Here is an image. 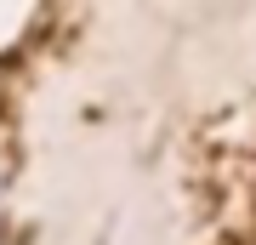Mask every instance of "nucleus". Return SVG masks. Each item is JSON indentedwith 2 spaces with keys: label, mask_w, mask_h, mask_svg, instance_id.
<instances>
[{
  "label": "nucleus",
  "mask_w": 256,
  "mask_h": 245,
  "mask_svg": "<svg viewBox=\"0 0 256 245\" xmlns=\"http://www.w3.org/2000/svg\"><path fill=\"white\" fill-rule=\"evenodd\" d=\"M0 245H6V239H0Z\"/></svg>",
  "instance_id": "nucleus-1"
}]
</instances>
